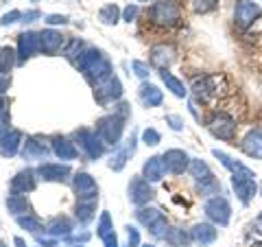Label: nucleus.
<instances>
[{"instance_id": "20", "label": "nucleus", "mask_w": 262, "mask_h": 247, "mask_svg": "<svg viewBox=\"0 0 262 247\" xmlns=\"http://www.w3.org/2000/svg\"><path fill=\"white\" fill-rule=\"evenodd\" d=\"M20 145H22L20 131H7V134L0 136V153H3L5 158H11V155L18 153Z\"/></svg>"}, {"instance_id": "25", "label": "nucleus", "mask_w": 262, "mask_h": 247, "mask_svg": "<svg viewBox=\"0 0 262 247\" xmlns=\"http://www.w3.org/2000/svg\"><path fill=\"white\" fill-rule=\"evenodd\" d=\"M53 151L57 153V158H61V160H75L79 151L75 149V145L70 142V140H66V138H55L53 140Z\"/></svg>"}, {"instance_id": "45", "label": "nucleus", "mask_w": 262, "mask_h": 247, "mask_svg": "<svg viewBox=\"0 0 262 247\" xmlns=\"http://www.w3.org/2000/svg\"><path fill=\"white\" fill-rule=\"evenodd\" d=\"M46 22L48 24H66V22H68V18H66V15H48Z\"/></svg>"}, {"instance_id": "28", "label": "nucleus", "mask_w": 262, "mask_h": 247, "mask_svg": "<svg viewBox=\"0 0 262 247\" xmlns=\"http://www.w3.org/2000/svg\"><path fill=\"white\" fill-rule=\"evenodd\" d=\"M166 243L170 245V247H186L188 243H192V236L188 234V232H184L182 228H173V230H168L166 232Z\"/></svg>"}, {"instance_id": "12", "label": "nucleus", "mask_w": 262, "mask_h": 247, "mask_svg": "<svg viewBox=\"0 0 262 247\" xmlns=\"http://www.w3.org/2000/svg\"><path fill=\"white\" fill-rule=\"evenodd\" d=\"M190 236H192V243L201 245V247H208L219 238V230L212 223H196L190 230Z\"/></svg>"}, {"instance_id": "48", "label": "nucleus", "mask_w": 262, "mask_h": 247, "mask_svg": "<svg viewBox=\"0 0 262 247\" xmlns=\"http://www.w3.org/2000/svg\"><path fill=\"white\" fill-rule=\"evenodd\" d=\"M39 15H42V13H39V11H29L27 15H24V20H27V22H33V20H37V18H39Z\"/></svg>"}, {"instance_id": "7", "label": "nucleus", "mask_w": 262, "mask_h": 247, "mask_svg": "<svg viewBox=\"0 0 262 247\" xmlns=\"http://www.w3.org/2000/svg\"><path fill=\"white\" fill-rule=\"evenodd\" d=\"M122 129H125V116H118V114H112V116L98 120V136L107 145H118Z\"/></svg>"}, {"instance_id": "3", "label": "nucleus", "mask_w": 262, "mask_h": 247, "mask_svg": "<svg viewBox=\"0 0 262 247\" xmlns=\"http://www.w3.org/2000/svg\"><path fill=\"white\" fill-rule=\"evenodd\" d=\"M79 66H81V70H83L88 77L96 79V84H98V81H103V79H107V77H112L110 75L112 66L107 61V57H105L101 51H88L79 59Z\"/></svg>"}, {"instance_id": "14", "label": "nucleus", "mask_w": 262, "mask_h": 247, "mask_svg": "<svg viewBox=\"0 0 262 247\" xmlns=\"http://www.w3.org/2000/svg\"><path fill=\"white\" fill-rule=\"evenodd\" d=\"M77 138H79L81 147H83L85 153L92 160H96V158H101L103 155V145H101V140L96 138V134H92V131H88V129H81L77 134Z\"/></svg>"}, {"instance_id": "30", "label": "nucleus", "mask_w": 262, "mask_h": 247, "mask_svg": "<svg viewBox=\"0 0 262 247\" xmlns=\"http://www.w3.org/2000/svg\"><path fill=\"white\" fill-rule=\"evenodd\" d=\"M13 61H15V51L11 46H3L0 48V77L7 75L11 68H13Z\"/></svg>"}, {"instance_id": "31", "label": "nucleus", "mask_w": 262, "mask_h": 247, "mask_svg": "<svg viewBox=\"0 0 262 247\" xmlns=\"http://www.w3.org/2000/svg\"><path fill=\"white\" fill-rule=\"evenodd\" d=\"M136 219L140 221L142 225L151 228V225L155 223V221L162 219V212H160L158 208H142V210H138V212H136Z\"/></svg>"}, {"instance_id": "55", "label": "nucleus", "mask_w": 262, "mask_h": 247, "mask_svg": "<svg viewBox=\"0 0 262 247\" xmlns=\"http://www.w3.org/2000/svg\"><path fill=\"white\" fill-rule=\"evenodd\" d=\"M3 3H7V0H3Z\"/></svg>"}, {"instance_id": "46", "label": "nucleus", "mask_w": 262, "mask_h": 247, "mask_svg": "<svg viewBox=\"0 0 262 247\" xmlns=\"http://www.w3.org/2000/svg\"><path fill=\"white\" fill-rule=\"evenodd\" d=\"M136 13H138V7H136V5H129L127 9H125V20L131 22V20L136 18Z\"/></svg>"}, {"instance_id": "27", "label": "nucleus", "mask_w": 262, "mask_h": 247, "mask_svg": "<svg viewBox=\"0 0 262 247\" xmlns=\"http://www.w3.org/2000/svg\"><path fill=\"white\" fill-rule=\"evenodd\" d=\"M134 151H136V138L131 136V138H129V145L125 147V149H120V151L110 160V169L122 171V169H125V164H127V158H129V155H134Z\"/></svg>"}, {"instance_id": "33", "label": "nucleus", "mask_w": 262, "mask_h": 247, "mask_svg": "<svg viewBox=\"0 0 262 247\" xmlns=\"http://www.w3.org/2000/svg\"><path fill=\"white\" fill-rule=\"evenodd\" d=\"M118 15H120V9L116 5H105L101 11H98V20L105 22V24H116L118 22Z\"/></svg>"}, {"instance_id": "13", "label": "nucleus", "mask_w": 262, "mask_h": 247, "mask_svg": "<svg viewBox=\"0 0 262 247\" xmlns=\"http://www.w3.org/2000/svg\"><path fill=\"white\" fill-rule=\"evenodd\" d=\"M39 33H22L20 42H18V57L20 61H24L27 57H33L35 53H39Z\"/></svg>"}, {"instance_id": "19", "label": "nucleus", "mask_w": 262, "mask_h": 247, "mask_svg": "<svg viewBox=\"0 0 262 247\" xmlns=\"http://www.w3.org/2000/svg\"><path fill=\"white\" fill-rule=\"evenodd\" d=\"M61 46H63V37H61V33L51 31V29L39 33V48H42V53L55 55Z\"/></svg>"}, {"instance_id": "10", "label": "nucleus", "mask_w": 262, "mask_h": 247, "mask_svg": "<svg viewBox=\"0 0 262 247\" xmlns=\"http://www.w3.org/2000/svg\"><path fill=\"white\" fill-rule=\"evenodd\" d=\"M162 158H164V164H166V171L173 173V175H182V173L188 171V167H190V158H188V153L182 149H168Z\"/></svg>"}, {"instance_id": "42", "label": "nucleus", "mask_w": 262, "mask_h": 247, "mask_svg": "<svg viewBox=\"0 0 262 247\" xmlns=\"http://www.w3.org/2000/svg\"><path fill=\"white\" fill-rule=\"evenodd\" d=\"M166 122L170 125V129H175V131H182L184 129V120L177 116V114H168L166 116Z\"/></svg>"}, {"instance_id": "53", "label": "nucleus", "mask_w": 262, "mask_h": 247, "mask_svg": "<svg viewBox=\"0 0 262 247\" xmlns=\"http://www.w3.org/2000/svg\"><path fill=\"white\" fill-rule=\"evenodd\" d=\"M258 193H260V195H262V184H260V186H258Z\"/></svg>"}, {"instance_id": "17", "label": "nucleus", "mask_w": 262, "mask_h": 247, "mask_svg": "<svg viewBox=\"0 0 262 247\" xmlns=\"http://www.w3.org/2000/svg\"><path fill=\"white\" fill-rule=\"evenodd\" d=\"M144 179L146 182H160V179L164 177V173H166V164H164V158H160V155H153V158H149L144 162Z\"/></svg>"}, {"instance_id": "47", "label": "nucleus", "mask_w": 262, "mask_h": 247, "mask_svg": "<svg viewBox=\"0 0 262 247\" xmlns=\"http://www.w3.org/2000/svg\"><path fill=\"white\" fill-rule=\"evenodd\" d=\"M103 241H105V245H107V247H118V241H116V234H114V232H110V234H105V236H103Z\"/></svg>"}, {"instance_id": "15", "label": "nucleus", "mask_w": 262, "mask_h": 247, "mask_svg": "<svg viewBox=\"0 0 262 247\" xmlns=\"http://www.w3.org/2000/svg\"><path fill=\"white\" fill-rule=\"evenodd\" d=\"M192 92L194 96L199 98V101H210V98H214L219 94V88H216V77H203L199 81H194L192 86Z\"/></svg>"}, {"instance_id": "40", "label": "nucleus", "mask_w": 262, "mask_h": 247, "mask_svg": "<svg viewBox=\"0 0 262 247\" xmlns=\"http://www.w3.org/2000/svg\"><path fill=\"white\" fill-rule=\"evenodd\" d=\"M20 18H22V13H20L18 9H13V11L5 13L3 18H0V24H3V27H7V24H13V22H18Z\"/></svg>"}, {"instance_id": "51", "label": "nucleus", "mask_w": 262, "mask_h": 247, "mask_svg": "<svg viewBox=\"0 0 262 247\" xmlns=\"http://www.w3.org/2000/svg\"><path fill=\"white\" fill-rule=\"evenodd\" d=\"M249 247H262V243H251Z\"/></svg>"}, {"instance_id": "8", "label": "nucleus", "mask_w": 262, "mask_h": 247, "mask_svg": "<svg viewBox=\"0 0 262 247\" xmlns=\"http://www.w3.org/2000/svg\"><path fill=\"white\" fill-rule=\"evenodd\" d=\"M153 188H151V182H146L144 177H134L129 184V199L131 203L136 205H144L153 199Z\"/></svg>"}, {"instance_id": "22", "label": "nucleus", "mask_w": 262, "mask_h": 247, "mask_svg": "<svg viewBox=\"0 0 262 247\" xmlns=\"http://www.w3.org/2000/svg\"><path fill=\"white\" fill-rule=\"evenodd\" d=\"M173 57H175V51L166 44H158L151 48V61H153V66H158L162 70H166V66L173 61Z\"/></svg>"}, {"instance_id": "50", "label": "nucleus", "mask_w": 262, "mask_h": 247, "mask_svg": "<svg viewBox=\"0 0 262 247\" xmlns=\"http://www.w3.org/2000/svg\"><path fill=\"white\" fill-rule=\"evenodd\" d=\"M3 110H7V105H5V101H3V98H0V112H3Z\"/></svg>"}, {"instance_id": "43", "label": "nucleus", "mask_w": 262, "mask_h": 247, "mask_svg": "<svg viewBox=\"0 0 262 247\" xmlns=\"http://www.w3.org/2000/svg\"><path fill=\"white\" fill-rule=\"evenodd\" d=\"M129 230V247H138L140 245V232L136 228H127Z\"/></svg>"}, {"instance_id": "16", "label": "nucleus", "mask_w": 262, "mask_h": 247, "mask_svg": "<svg viewBox=\"0 0 262 247\" xmlns=\"http://www.w3.org/2000/svg\"><path fill=\"white\" fill-rule=\"evenodd\" d=\"M37 175H42L46 182H63L70 175L68 164H42L37 169Z\"/></svg>"}, {"instance_id": "39", "label": "nucleus", "mask_w": 262, "mask_h": 247, "mask_svg": "<svg viewBox=\"0 0 262 247\" xmlns=\"http://www.w3.org/2000/svg\"><path fill=\"white\" fill-rule=\"evenodd\" d=\"M151 230V234L153 236H166V232H164V230H168V225H166V219H158V221H155V223L149 228Z\"/></svg>"}, {"instance_id": "49", "label": "nucleus", "mask_w": 262, "mask_h": 247, "mask_svg": "<svg viewBox=\"0 0 262 247\" xmlns=\"http://www.w3.org/2000/svg\"><path fill=\"white\" fill-rule=\"evenodd\" d=\"M7 88H9V79H7V77H3V79H0V94H3Z\"/></svg>"}, {"instance_id": "44", "label": "nucleus", "mask_w": 262, "mask_h": 247, "mask_svg": "<svg viewBox=\"0 0 262 247\" xmlns=\"http://www.w3.org/2000/svg\"><path fill=\"white\" fill-rule=\"evenodd\" d=\"M7 127H9V112L3 110L0 112V134H3V131L7 134Z\"/></svg>"}, {"instance_id": "5", "label": "nucleus", "mask_w": 262, "mask_h": 247, "mask_svg": "<svg viewBox=\"0 0 262 247\" xmlns=\"http://www.w3.org/2000/svg\"><path fill=\"white\" fill-rule=\"evenodd\" d=\"M262 15V9L253 0H236L234 7V24L238 29H249L253 22Z\"/></svg>"}, {"instance_id": "24", "label": "nucleus", "mask_w": 262, "mask_h": 247, "mask_svg": "<svg viewBox=\"0 0 262 247\" xmlns=\"http://www.w3.org/2000/svg\"><path fill=\"white\" fill-rule=\"evenodd\" d=\"M11 188H13V193H27V191H33L35 188V173L33 171H22L18 173V175L13 177V182H11Z\"/></svg>"}, {"instance_id": "54", "label": "nucleus", "mask_w": 262, "mask_h": 247, "mask_svg": "<svg viewBox=\"0 0 262 247\" xmlns=\"http://www.w3.org/2000/svg\"><path fill=\"white\" fill-rule=\"evenodd\" d=\"M142 247H155V245H142Z\"/></svg>"}, {"instance_id": "52", "label": "nucleus", "mask_w": 262, "mask_h": 247, "mask_svg": "<svg viewBox=\"0 0 262 247\" xmlns=\"http://www.w3.org/2000/svg\"><path fill=\"white\" fill-rule=\"evenodd\" d=\"M258 223L262 225V212H260V215H258Z\"/></svg>"}, {"instance_id": "35", "label": "nucleus", "mask_w": 262, "mask_h": 247, "mask_svg": "<svg viewBox=\"0 0 262 247\" xmlns=\"http://www.w3.org/2000/svg\"><path fill=\"white\" fill-rule=\"evenodd\" d=\"M219 5V0H194V11L196 13H208Z\"/></svg>"}, {"instance_id": "21", "label": "nucleus", "mask_w": 262, "mask_h": 247, "mask_svg": "<svg viewBox=\"0 0 262 247\" xmlns=\"http://www.w3.org/2000/svg\"><path fill=\"white\" fill-rule=\"evenodd\" d=\"M48 153H51V149H48L44 142H39L37 138L27 140V142H24V149H22L24 160H46Z\"/></svg>"}, {"instance_id": "36", "label": "nucleus", "mask_w": 262, "mask_h": 247, "mask_svg": "<svg viewBox=\"0 0 262 247\" xmlns=\"http://www.w3.org/2000/svg\"><path fill=\"white\" fill-rule=\"evenodd\" d=\"M142 140H144V145H151V147H155L162 140V136H160V131H155L153 127H149V129H144L142 131Z\"/></svg>"}, {"instance_id": "1", "label": "nucleus", "mask_w": 262, "mask_h": 247, "mask_svg": "<svg viewBox=\"0 0 262 247\" xmlns=\"http://www.w3.org/2000/svg\"><path fill=\"white\" fill-rule=\"evenodd\" d=\"M232 188H234L236 197H238V201L243 205H249L253 201V197L258 195L256 173H253L251 169H247V167H243L236 173H232Z\"/></svg>"}, {"instance_id": "6", "label": "nucleus", "mask_w": 262, "mask_h": 247, "mask_svg": "<svg viewBox=\"0 0 262 247\" xmlns=\"http://www.w3.org/2000/svg\"><path fill=\"white\" fill-rule=\"evenodd\" d=\"M208 129L214 138L225 140V142L236 140V131H238L236 120L232 116H227V114H216V116H212V120L208 122Z\"/></svg>"}, {"instance_id": "34", "label": "nucleus", "mask_w": 262, "mask_h": 247, "mask_svg": "<svg viewBox=\"0 0 262 247\" xmlns=\"http://www.w3.org/2000/svg\"><path fill=\"white\" fill-rule=\"evenodd\" d=\"M48 232L53 234H63V232H70V223L66 219H53L48 223Z\"/></svg>"}, {"instance_id": "29", "label": "nucleus", "mask_w": 262, "mask_h": 247, "mask_svg": "<svg viewBox=\"0 0 262 247\" xmlns=\"http://www.w3.org/2000/svg\"><path fill=\"white\" fill-rule=\"evenodd\" d=\"M94 210H96V199H79V203H77V217H79V221L88 223V221L94 217Z\"/></svg>"}, {"instance_id": "4", "label": "nucleus", "mask_w": 262, "mask_h": 247, "mask_svg": "<svg viewBox=\"0 0 262 247\" xmlns=\"http://www.w3.org/2000/svg\"><path fill=\"white\" fill-rule=\"evenodd\" d=\"M203 212H206V217L212 221V223L221 225V228H225L229 223V219H232V205H229V201L223 195L210 197L206 201V205H203Z\"/></svg>"}, {"instance_id": "18", "label": "nucleus", "mask_w": 262, "mask_h": 247, "mask_svg": "<svg viewBox=\"0 0 262 247\" xmlns=\"http://www.w3.org/2000/svg\"><path fill=\"white\" fill-rule=\"evenodd\" d=\"M75 191L79 195V199H96V182L88 173H79L75 177Z\"/></svg>"}, {"instance_id": "26", "label": "nucleus", "mask_w": 262, "mask_h": 247, "mask_svg": "<svg viewBox=\"0 0 262 247\" xmlns=\"http://www.w3.org/2000/svg\"><path fill=\"white\" fill-rule=\"evenodd\" d=\"M160 77H162V81H164V86H166V90H170V92H173L177 98H186L188 90H186V86H184V81H179L175 75H170L168 70H162Z\"/></svg>"}, {"instance_id": "41", "label": "nucleus", "mask_w": 262, "mask_h": 247, "mask_svg": "<svg viewBox=\"0 0 262 247\" xmlns=\"http://www.w3.org/2000/svg\"><path fill=\"white\" fill-rule=\"evenodd\" d=\"M112 232V228H110V215L107 212H103V217H101V225H98V236H105V234H110Z\"/></svg>"}, {"instance_id": "9", "label": "nucleus", "mask_w": 262, "mask_h": 247, "mask_svg": "<svg viewBox=\"0 0 262 247\" xmlns=\"http://www.w3.org/2000/svg\"><path fill=\"white\" fill-rule=\"evenodd\" d=\"M120 94H122V86L116 77H107V79L98 81L96 88H94V96H96V101H101V103L120 98Z\"/></svg>"}, {"instance_id": "32", "label": "nucleus", "mask_w": 262, "mask_h": 247, "mask_svg": "<svg viewBox=\"0 0 262 247\" xmlns=\"http://www.w3.org/2000/svg\"><path fill=\"white\" fill-rule=\"evenodd\" d=\"M7 208H9L13 215H18V212H29V201L24 195H11L9 199H7Z\"/></svg>"}, {"instance_id": "23", "label": "nucleus", "mask_w": 262, "mask_h": 247, "mask_svg": "<svg viewBox=\"0 0 262 247\" xmlns=\"http://www.w3.org/2000/svg\"><path fill=\"white\" fill-rule=\"evenodd\" d=\"M140 101L146 108H158L164 101V94H162V90L155 88L153 84H142L140 86Z\"/></svg>"}, {"instance_id": "37", "label": "nucleus", "mask_w": 262, "mask_h": 247, "mask_svg": "<svg viewBox=\"0 0 262 247\" xmlns=\"http://www.w3.org/2000/svg\"><path fill=\"white\" fill-rule=\"evenodd\" d=\"M18 223H20L22 228L31 230V232H39V230H42L39 221H37V219H33V217H18Z\"/></svg>"}, {"instance_id": "2", "label": "nucleus", "mask_w": 262, "mask_h": 247, "mask_svg": "<svg viewBox=\"0 0 262 247\" xmlns=\"http://www.w3.org/2000/svg\"><path fill=\"white\" fill-rule=\"evenodd\" d=\"M149 18L155 27L170 29V27H177L179 24L182 11H179V7L173 3V0H160V3H155L149 9Z\"/></svg>"}, {"instance_id": "11", "label": "nucleus", "mask_w": 262, "mask_h": 247, "mask_svg": "<svg viewBox=\"0 0 262 247\" xmlns=\"http://www.w3.org/2000/svg\"><path fill=\"white\" fill-rule=\"evenodd\" d=\"M241 149H243V153L247 155V158L262 160V127L251 129L249 134L243 138Z\"/></svg>"}, {"instance_id": "38", "label": "nucleus", "mask_w": 262, "mask_h": 247, "mask_svg": "<svg viewBox=\"0 0 262 247\" xmlns=\"http://www.w3.org/2000/svg\"><path fill=\"white\" fill-rule=\"evenodd\" d=\"M131 68H134V72H136V75L138 77H140V79H146V77H149V64H144V61H131Z\"/></svg>"}]
</instances>
